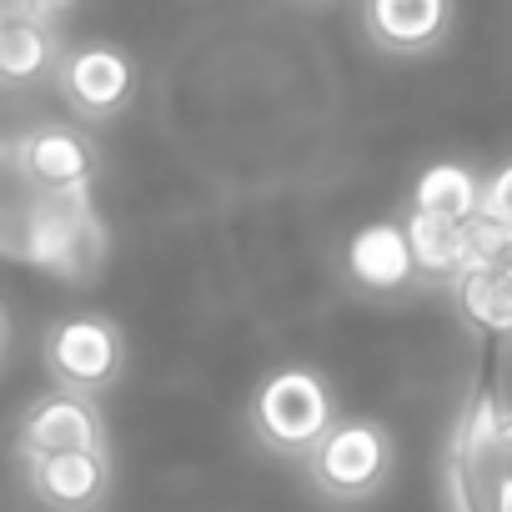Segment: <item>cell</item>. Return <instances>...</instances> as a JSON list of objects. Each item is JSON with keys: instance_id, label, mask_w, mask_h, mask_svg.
Segmentation results:
<instances>
[{"instance_id": "ffe728a7", "label": "cell", "mask_w": 512, "mask_h": 512, "mask_svg": "<svg viewBox=\"0 0 512 512\" xmlns=\"http://www.w3.org/2000/svg\"><path fill=\"white\" fill-rule=\"evenodd\" d=\"M21 6H26V11H36L41 21H56V26H61V16H71V11H76V0H21Z\"/></svg>"}, {"instance_id": "8fae6325", "label": "cell", "mask_w": 512, "mask_h": 512, "mask_svg": "<svg viewBox=\"0 0 512 512\" xmlns=\"http://www.w3.org/2000/svg\"><path fill=\"white\" fill-rule=\"evenodd\" d=\"M21 151H26L31 176L46 191H91L96 186L101 151L71 121H36L31 131H21Z\"/></svg>"}, {"instance_id": "30bf717a", "label": "cell", "mask_w": 512, "mask_h": 512, "mask_svg": "<svg viewBox=\"0 0 512 512\" xmlns=\"http://www.w3.org/2000/svg\"><path fill=\"white\" fill-rule=\"evenodd\" d=\"M31 492L51 512H96L111 492V457L106 447H76V452H51L26 462Z\"/></svg>"}, {"instance_id": "d6986e66", "label": "cell", "mask_w": 512, "mask_h": 512, "mask_svg": "<svg viewBox=\"0 0 512 512\" xmlns=\"http://www.w3.org/2000/svg\"><path fill=\"white\" fill-rule=\"evenodd\" d=\"M492 447H497V462H502V472H507V482H512V407H502L497 432H492Z\"/></svg>"}, {"instance_id": "ba28073f", "label": "cell", "mask_w": 512, "mask_h": 512, "mask_svg": "<svg viewBox=\"0 0 512 512\" xmlns=\"http://www.w3.org/2000/svg\"><path fill=\"white\" fill-rule=\"evenodd\" d=\"M457 26V0H362V36L382 56H427Z\"/></svg>"}, {"instance_id": "ac0fdd59", "label": "cell", "mask_w": 512, "mask_h": 512, "mask_svg": "<svg viewBox=\"0 0 512 512\" xmlns=\"http://www.w3.org/2000/svg\"><path fill=\"white\" fill-rule=\"evenodd\" d=\"M482 216H497L512 226V161H502L492 176H482Z\"/></svg>"}, {"instance_id": "7c38bea8", "label": "cell", "mask_w": 512, "mask_h": 512, "mask_svg": "<svg viewBox=\"0 0 512 512\" xmlns=\"http://www.w3.org/2000/svg\"><path fill=\"white\" fill-rule=\"evenodd\" d=\"M61 36L56 21H41L21 0H0V86H36L56 76Z\"/></svg>"}, {"instance_id": "5b68a950", "label": "cell", "mask_w": 512, "mask_h": 512, "mask_svg": "<svg viewBox=\"0 0 512 512\" xmlns=\"http://www.w3.org/2000/svg\"><path fill=\"white\" fill-rule=\"evenodd\" d=\"M41 362H46V377L56 387L81 392V397H101L126 372V337H121L116 317H106V312H71V317L46 327Z\"/></svg>"}, {"instance_id": "2e32d148", "label": "cell", "mask_w": 512, "mask_h": 512, "mask_svg": "<svg viewBox=\"0 0 512 512\" xmlns=\"http://www.w3.org/2000/svg\"><path fill=\"white\" fill-rule=\"evenodd\" d=\"M412 206L452 216V221H472L482 211V176L467 161H432L412 181Z\"/></svg>"}, {"instance_id": "9c48e42d", "label": "cell", "mask_w": 512, "mask_h": 512, "mask_svg": "<svg viewBox=\"0 0 512 512\" xmlns=\"http://www.w3.org/2000/svg\"><path fill=\"white\" fill-rule=\"evenodd\" d=\"M347 277L367 297H402L422 282L402 221H367L347 241Z\"/></svg>"}, {"instance_id": "e0dca14e", "label": "cell", "mask_w": 512, "mask_h": 512, "mask_svg": "<svg viewBox=\"0 0 512 512\" xmlns=\"http://www.w3.org/2000/svg\"><path fill=\"white\" fill-rule=\"evenodd\" d=\"M467 236H472V262H487V267H497V272L512 277V226L507 221L477 211L467 221Z\"/></svg>"}, {"instance_id": "44dd1931", "label": "cell", "mask_w": 512, "mask_h": 512, "mask_svg": "<svg viewBox=\"0 0 512 512\" xmlns=\"http://www.w3.org/2000/svg\"><path fill=\"white\" fill-rule=\"evenodd\" d=\"M6 357H11V317L0 307V367H6Z\"/></svg>"}, {"instance_id": "7a4b0ae2", "label": "cell", "mask_w": 512, "mask_h": 512, "mask_svg": "<svg viewBox=\"0 0 512 512\" xmlns=\"http://www.w3.org/2000/svg\"><path fill=\"white\" fill-rule=\"evenodd\" d=\"M106 256H111V236L91 191H46V206L31 226L26 267L61 277L71 287H91L106 272Z\"/></svg>"}, {"instance_id": "9a60e30c", "label": "cell", "mask_w": 512, "mask_h": 512, "mask_svg": "<svg viewBox=\"0 0 512 512\" xmlns=\"http://www.w3.org/2000/svg\"><path fill=\"white\" fill-rule=\"evenodd\" d=\"M452 292H457V307L462 317L477 327V332H492V337H512V277L487 267V262H467L457 277H452Z\"/></svg>"}, {"instance_id": "277c9868", "label": "cell", "mask_w": 512, "mask_h": 512, "mask_svg": "<svg viewBox=\"0 0 512 512\" xmlns=\"http://www.w3.org/2000/svg\"><path fill=\"white\" fill-rule=\"evenodd\" d=\"M397 467V442L372 417H337L332 432L307 452V477L332 502H367L387 487Z\"/></svg>"}, {"instance_id": "6da1fadb", "label": "cell", "mask_w": 512, "mask_h": 512, "mask_svg": "<svg viewBox=\"0 0 512 512\" xmlns=\"http://www.w3.org/2000/svg\"><path fill=\"white\" fill-rule=\"evenodd\" d=\"M251 432L277 457H307L337 422L332 382L317 367H277L251 392Z\"/></svg>"}, {"instance_id": "5bb4252c", "label": "cell", "mask_w": 512, "mask_h": 512, "mask_svg": "<svg viewBox=\"0 0 512 512\" xmlns=\"http://www.w3.org/2000/svg\"><path fill=\"white\" fill-rule=\"evenodd\" d=\"M402 231H407V241H412V256H417L422 277L452 282V277L472 262V236H467V221H452V216H437V211L407 206Z\"/></svg>"}, {"instance_id": "4fadbf2b", "label": "cell", "mask_w": 512, "mask_h": 512, "mask_svg": "<svg viewBox=\"0 0 512 512\" xmlns=\"http://www.w3.org/2000/svg\"><path fill=\"white\" fill-rule=\"evenodd\" d=\"M46 206V186L31 176L21 136H0V256L26 267L31 226Z\"/></svg>"}, {"instance_id": "8992f818", "label": "cell", "mask_w": 512, "mask_h": 512, "mask_svg": "<svg viewBox=\"0 0 512 512\" xmlns=\"http://www.w3.org/2000/svg\"><path fill=\"white\" fill-rule=\"evenodd\" d=\"M136 61L116 46V41H81V46H66L61 61H56V91L61 101L71 106V116L101 126V121H116L131 96H136Z\"/></svg>"}, {"instance_id": "52a82bcc", "label": "cell", "mask_w": 512, "mask_h": 512, "mask_svg": "<svg viewBox=\"0 0 512 512\" xmlns=\"http://www.w3.org/2000/svg\"><path fill=\"white\" fill-rule=\"evenodd\" d=\"M76 447H106V422H101V407L96 397H81V392H46L36 397L21 422H16V452L21 462L31 457H51V452H76Z\"/></svg>"}, {"instance_id": "3957f363", "label": "cell", "mask_w": 512, "mask_h": 512, "mask_svg": "<svg viewBox=\"0 0 512 512\" xmlns=\"http://www.w3.org/2000/svg\"><path fill=\"white\" fill-rule=\"evenodd\" d=\"M502 402L477 387L457 422H452V442H447V502L452 512H512V482L497 462L492 432H497Z\"/></svg>"}]
</instances>
